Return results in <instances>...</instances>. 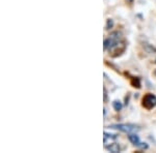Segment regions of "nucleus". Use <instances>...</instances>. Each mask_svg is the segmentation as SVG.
<instances>
[{
  "mask_svg": "<svg viewBox=\"0 0 156 153\" xmlns=\"http://www.w3.org/2000/svg\"><path fill=\"white\" fill-rule=\"evenodd\" d=\"M143 106L148 110H151L156 106V96L152 93H147L143 98Z\"/></svg>",
  "mask_w": 156,
  "mask_h": 153,
  "instance_id": "obj_3",
  "label": "nucleus"
},
{
  "mask_svg": "<svg viewBox=\"0 0 156 153\" xmlns=\"http://www.w3.org/2000/svg\"><path fill=\"white\" fill-rule=\"evenodd\" d=\"M103 138H104V147H106V146L113 144V142L117 140L118 135H115V134H109V132H104V135H103Z\"/></svg>",
  "mask_w": 156,
  "mask_h": 153,
  "instance_id": "obj_5",
  "label": "nucleus"
},
{
  "mask_svg": "<svg viewBox=\"0 0 156 153\" xmlns=\"http://www.w3.org/2000/svg\"><path fill=\"white\" fill-rule=\"evenodd\" d=\"M107 98V93H106V89L104 88V100H106Z\"/></svg>",
  "mask_w": 156,
  "mask_h": 153,
  "instance_id": "obj_10",
  "label": "nucleus"
},
{
  "mask_svg": "<svg viewBox=\"0 0 156 153\" xmlns=\"http://www.w3.org/2000/svg\"><path fill=\"white\" fill-rule=\"evenodd\" d=\"M113 107L116 111H121V109L123 108V104L120 100H115V102H113Z\"/></svg>",
  "mask_w": 156,
  "mask_h": 153,
  "instance_id": "obj_7",
  "label": "nucleus"
},
{
  "mask_svg": "<svg viewBox=\"0 0 156 153\" xmlns=\"http://www.w3.org/2000/svg\"><path fill=\"white\" fill-rule=\"evenodd\" d=\"M109 128L118 129L120 132H127V134H134L140 130V127L134 124H113V125H109Z\"/></svg>",
  "mask_w": 156,
  "mask_h": 153,
  "instance_id": "obj_2",
  "label": "nucleus"
},
{
  "mask_svg": "<svg viewBox=\"0 0 156 153\" xmlns=\"http://www.w3.org/2000/svg\"><path fill=\"white\" fill-rule=\"evenodd\" d=\"M105 148H106L108 151H110V152H113V153H117V152H120L121 151L120 145H119V144H116V143L110 144V145L106 146Z\"/></svg>",
  "mask_w": 156,
  "mask_h": 153,
  "instance_id": "obj_6",
  "label": "nucleus"
},
{
  "mask_svg": "<svg viewBox=\"0 0 156 153\" xmlns=\"http://www.w3.org/2000/svg\"><path fill=\"white\" fill-rule=\"evenodd\" d=\"M128 139L129 141L131 142V143L133 144L134 146H137V147L140 148V149H147L148 148V145H147V143H144V142H142L140 140V137L135 134H129L128 135Z\"/></svg>",
  "mask_w": 156,
  "mask_h": 153,
  "instance_id": "obj_4",
  "label": "nucleus"
},
{
  "mask_svg": "<svg viewBox=\"0 0 156 153\" xmlns=\"http://www.w3.org/2000/svg\"><path fill=\"white\" fill-rule=\"evenodd\" d=\"M121 39H122V34L119 31H115L108 35V38L104 40V50H113L117 49L121 43Z\"/></svg>",
  "mask_w": 156,
  "mask_h": 153,
  "instance_id": "obj_1",
  "label": "nucleus"
},
{
  "mask_svg": "<svg viewBox=\"0 0 156 153\" xmlns=\"http://www.w3.org/2000/svg\"><path fill=\"white\" fill-rule=\"evenodd\" d=\"M155 75H156V71H155Z\"/></svg>",
  "mask_w": 156,
  "mask_h": 153,
  "instance_id": "obj_11",
  "label": "nucleus"
},
{
  "mask_svg": "<svg viewBox=\"0 0 156 153\" xmlns=\"http://www.w3.org/2000/svg\"><path fill=\"white\" fill-rule=\"evenodd\" d=\"M132 85H133V87H137V88H140V79H138V78L133 79V80H132Z\"/></svg>",
  "mask_w": 156,
  "mask_h": 153,
  "instance_id": "obj_9",
  "label": "nucleus"
},
{
  "mask_svg": "<svg viewBox=\"0 0 156 153\" xmlns=\"http://www.w3.org/2000/svg\"><path fill=\"white\" fill-rule=\"evenodd\" d=\"M113 26V21L111 19H107L106 21V26H105V29H110Z\"/></svg>",
  "mask_w": 156,
  "mask_h": 153,
  "instance_id": "obj_8",
  "label": "nucleus"
}]
</instances>
